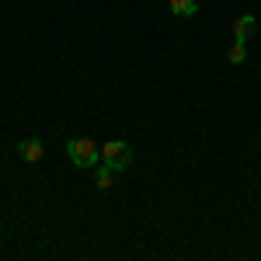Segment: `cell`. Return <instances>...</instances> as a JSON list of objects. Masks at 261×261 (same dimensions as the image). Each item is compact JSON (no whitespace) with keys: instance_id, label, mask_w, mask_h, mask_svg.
Segmentation results:
<instances>
[{"instance_id":"277c9868","label":"cell","mask_w":261,"mask_h":261,"mask_svg":"<svg viewBox=\"0 0 261 261\" xmlns=\"http://www.w3.org/2000/svg\"><path fill=\"white\" fill-rule=\"evenodd\" d=\"M254 28H258V18L254 14H241V18L233 21V42H247L254 35Z\"/></svg>"},{"instance_id":"52a82bcc","label":"cell","mask_w":261,"mask_h":261,"mask_svg":"<svg viewBox=\"0 0 261 261\" xmlns=\"http://www.w3.org/2000/svg\"><path fill=\"white\" fill-rule=\"evenodd\" d=\"M226 60L233 63V66H241V63L247 60V49H244V42H233V45H230V53H226Z\"/></svg>"},{"instance_id":"8992f818","label":"cell","mask_w":261,"mask_h":261,"mask_svg":"<svg viewBox=\"0 0 261 261\" xmlns=\"http://www.w3.org/2000/svg\"><path fill=\"white\" fill-rule=\"evenodd\" d=\"M112 181H115V171H112L108 164H98V174H94V185H98V188H112Z\"/></svg>"},{"instance_id":"5b68a950","label":"cell","mask_w":261,"mask_h":261,"mask_svg":"<svg viewBox=\"0 0 261 261\" xmlns=\"http://www.w3.org/2000/svg\"><path fill=\"white\" fill-rule=\"evenodd\" d=\"M171 14L174 18H195L199 14V0H171Z\"/></svg>"},{"instance_id":"3957f363","label":"cell","mask_w":261,"mask_h":261,"mask_svg":"<svg viewBox=\"0 0 261 261\" xmlns=\"http://www.w3.org/2000/svg\"><path fill=\"white\" fill-rule=\"evenodd\" d=\"M18 157L28 164H39L42 157H45V146H42V140H35V136H28V140L18 143Z\"/></svg>"},{"instance_id":"7a4b0ae2","label":"cell","mask_w":261,"mask_h":261,"mask_svg":"<svg viewBox=\"0 0 261 261\" xmlns=\"http://www.w3.org/2000/svg\"><path fill=\"white\" fill-rule=\"evenodd\" d=\"M101 164H108L115 174L125 171V167L133 164V146H129L125 140H108L105 146H101Z\"/></svg>"},{"instance_id":"6da1fadb","label":"cell","mask_w":261,"mask_h":261,"mask_svg":"<svg viewBox=\"0 0 261 261\" xmlns=\"http://www.w3.org/2000/svg\"><path fill=\"white\" fill-rule=\"evenodd\" d=\"M66 157L73 161V167H98L101 146H94V140H87V136H73V140H66Z\"/></svg>"}]
</instances>
